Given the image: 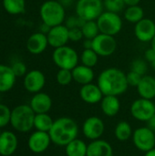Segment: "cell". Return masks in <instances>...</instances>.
<instances>
[{
    "mask_svg": "<svg viewBox=\"0 0 155 156\" xmlns=\"http://www.w3.org/2000/svg\"><path fill=\"white\" fill-rule=\"evenodd\" d=\"M46 78L42 71L34 69L27 72L24 78V87L31 93H37L44 88Z\"/></svg>",
    "mask_w": 155,
    "mask_h": 156,
    "instance_id": "5bb4252c",
    "label": "cell"
},
{
    "mask_svg": "<svg viewBox=\"0 0 155 156\" xmlns=\"http://www.w3.org/2000/svg\"><path fill=\"white\" fill-rule=\"evenodd\" d=\"M102 0H78L76 15L85 21L97 20L103 13Z\"/></svg>",
    "mask_w": 155,
    "mask_h": 156,
    "instance_id": "8992f818",
    "label": "cell"
},
{
    "mask_svg": "<svg viewBox=\"0 0 155 156\" xmlns=\"http://www.w3.org/2000/svg\"><path fill=\"white\" fill-rule=\"evenodd\" d=\"M134 34L141 42H151L155 37V23L150 18H143L135 24Z\"/></svg>",
    "mask_w": 155,
    "mask_h": 156,
    "instance_id": "9a60e30c",
    "label": "cell"
},
{
    "mask_svg": "<svg viewBox=\"0 0 155 156\" xmlns=\"http://www.w3.org/2000/svg\"><path fill=\"white\" fill-rule=\"evenodd\" d=\"M10 119H11L10 109L6 105L0 103V128H3L6 126L8 123H10Z\"/></svg>",
    "mask_w": 155,
    "mask_h": 156,
    "instance_id": "e575fe53",
    "label": "cell"
},
{
    "mask_svg": "<svg viewBox=\"0 0 155 156\" xmlns=\"http://www.w3.org/2000/svg\"><path fill=\"white\" fill-rule=\"evenodd\" d=\"M5 10L10 15H19L25 11L26 0H3Z\"/></svg>",
    "mask_w": 155,
    "mask_h": 156,
    "instance_id": "83f0119b",
    "label": "cell"
},
{
    "mask_svg": "<svg viewBox=\"0 0 155 156\" xmlns=\"http://www.w3.org/2000/svg\"><path fill=\"white\" fill-rule=\"evenodd\" d=\"M137 91L141 98L153 100L155 98V78L150 75H144L142 77L140 83L138 84Z\"/></svg>",
    "mask_w": 155,
    "mask_h": 156,
    "instance_id": "44dd1931",
    "label": "cell"
},
{
    "mask_svg": "<svg viewBox=\"0 0 155 156\" xmlns=\"http://www.w3.org/2000/svg\"><path fill=\"white\" fill-rule=\"evenodd\" d=\"M79 96L84 102L89 104H96L101 101L104 95L98 84L96 85L91 82L86 85H82L79 90Z\"/></svg>",
    "mask_w": 155,
    "mask_h": 156,
    "instance_id": "2e32d148",
    "label": "cell"
},
{
    "mask_svg": "<svg viewBox=\"0 0 155 156\" xmlns=\"http://www.w3.org/2000/svg\"><path fill=\"white\" fill-rule=\"evenodd\" d=\"M97 84L104 96H120L123 94L129 87L126 74L117 68L104 69L99 75Z\"/></svg>",
    "mask_w": 155,
    "mask_h": 156,
    "instance_id": "6da1fadb",
    "label": "cell"
},
{
    "mask_svg": "<svg viewBox=\"0 0 155 156\" xmlns=\"http://www.w3.org/2000/svg\"><path fill=\"white\" fill-rule=\"evenodd\" d=\"M135 147L142 152H148L155 147V133L146 127L136 129L132 133Z\"/></svg>",
    "mask_w": 155,
    "mask_h": 156,
    "instance_id": "ba28073f",
    "label": "cell"
},
{
    "mask_svg": "<svg viewBox=\"0 0 155 156\" xmlns=\"http://www.w3.org/2000/svg\"><path fill=\"white\" fill-rule=\"evenodd\" d=\"M84 48H92V39H86L84 41Z\"/></svg>",
    "mask_w": 155,
    "mask_h": 156,
    "instance_id": "7bdbcfd3",
    "label": "cell"
},
{
    "mask_svg": "<svg viewBox=\"0 0 155 156\" xmlns=\"http://www.w3.org/2000/svg\"><path fill=\"white\" fill-rule=\"evenodd\" d=\"M48 45L57 48L59 47L66 46L69 37V28L65 25H58L50 27L49 31L47 34Z\"/></svg>",
    "mask_w": 155,
    "mask_h": 156,
    "instance_id": "4fadbf2b",
    "label": "cell"
},
{
    "mask_svg": "<svg viewBox=\"0 0 155 156\" xmlns=\"http://www.w3.org/2000/svg\"><path fill=\"white\" fill-rule=\"evenodd\" d=\"M125 5L128 6H132V5H138L141 0H123Z\"/></svg>",
    "mask_w": 155,
    "mask_h": 156,
    "instance_id": "b9f144b4",
    "label": "cell"
},
{
    "mask_svg": "<svg viewBox=\"0 0 155 156\" xmlns=\"http://www.w3.org/2000/svg\"><path fill=\"white\" fill-rule=\"evenodd\" d=\"M144 156H155V147L148 152H145Z\"/></svg>",
    "mask_w": 155,
    "mask_h": 156,
    "instance_id": "ee69618b",
    "label": "cell"
},
{
    "mask_svg": "<svg viewBox=\"0 0 155 156\" xmlns=\"http://www.w3.org/2000/svg\"><path fill=\"white\" fill-rule=\"evenodd\" d=\"M144 58H145L148 62H150V63H152L153 61H154L155 51L152 48H149V49H147V50L145 51V53H144Z\"/></svg>",
    "mask_w": 155,
    "mask_h": 156,
    "instance_id": "ab89813d",
    "label": "cell"
},
{
    "mask_svg": "<svg viewBox=\"0 0 155 156\" xmlns=\"http://www.w3.org/2000/svg\"><path fill=\"white\" fill-rule=\"evenodd\" d=\"M100 108L102 112L108 117L116 116L121 110V102L118 96L106 95L103 96L100 101Z\"/></svg>",
    "mask_w": 155,
    "mask_h": 156,
    "instance_id": "cb8c5ba5",
    "label": "cell"
},
{
    "mask_svg": "<svg viewBox=\"0 0 155 156\" xmlns=\"http://www.w3.org/2000/svg\"><path fill=\"white\" fill-rule=\"evenodd\" d=\"M142 77L143 76L139 75L138 73L133 72V71L131 70L128 74H126L128 85L129 86H132V87H137L138 84L140 83L141 80H142Z\"/></svg>",
    "mask_w": 155,
    "mask_h": 156,
    "instance_id": "74e56055",
    "label": "cell"
},
{
    "mask_svg": "<svg viewBox=\"0 0 155 156\" xmlns=\"http://www.w3.org/2000/svg\"><path fill=\"white\" fill-rule=\"evenodd\" d=\"M54 123L53 119L48 113H37L34 120V127L37 131L48 133Z\"/></svg>",
    "mask_w": 155,
    "mask_h": 156,
    "instance_id": "484cf974",
    "label": "cell"
},
{
    "mask_svg": "<svg viewBox=\"0 0 155 156\" xmlns=\"http://www.w3.org/2000/svg\"><path fill=\"white\" fill-rule=\"evenodd\" d=\"M51 142L48 133L36 131L28 138V148L34 154H42L48 150Z\"/></svg>",
    "mask_w": 155,
    "mask_h": 156,
    "instance_id": "7c38bea8",
    "label": "cell"
},
{
    "mask_svg": "<svg viewBox=\"0 0 155 156\" xmlns=\"http://www.w3.org/2000/svg\"><path fill=\"white\" fill-rule=\"evenodd\" d=\"M103 5L107 11L119 13L123 9L125 3L123 0H104Z\"/></svg>",
    "mask_w": 155,
    "mask_h": 156,
    "instance_id": "d6a6232c",
    "label": "cell"
},
{
    "mask_svg": "<svg viewBox=\"0 0 155 156\" xmlns=\"http://www.w3.org/2000/svg\"><path fill=\"white\" fill-rule=\"evenodd\" d=\"M85 22H86L85 20H83L82 18H80L79 16L76 15V16H71L68 17L67 20H66V25L65 26L69 29H70V28H77V27L78 28H81Z\"/></svg>",
    "mask_w": 155,
    "mask_h": 156,
    "instance_id": "d590c367",
    "label": "cell"
},
{
    "mask_svg": "<svg viewBox=\"0 0 155 156\" xmlns=\"http://www.w3.org/2000/svg\"><path fill=\"white\" fill-rule=\"evenodd\" d=\"M131 70L138 73L141 76H144L148 70V66L146 61L142 58L134 59L131 64Z\"/></svg>",
    "mask_w": 155,
    "mask_h": 156,
    "instance_id": "836d02e7",
    "label": "cell"
},
{
    "mask_svg": "<svg viewBox=\"0 0 155 156\" xmlns=\"http://www.w3.org/2000/svg\"><path fill=\"white\" fill-rule=\"evenodd\" d=\"M40 17L43 23L50 27L62 25L66 18L65 8L58 1L48 0L40 7Z\"/></svg>",
    "mask_w": 155,
    "mask_h": 156,
    "instance_id": "277c9868",
    "label": "cell"
},
{
    "mask_svg": "<svg viewBox=\"0 0 155 156\" xmlns=\"http://www.w3.org/2000/svg\"><path fill=\"white\" fill-rule=\"evenodd\" d=\"M80 59H81L82 65L90 67V68H93L98 63L99 55L92 48H87L82 51Z\"/></svg>",
    "mask_w": 155,
    "mask_h": 156,
    "instance_id": "4dcf8cb0",
    "label": "cell"
},
{
    "mask_svg": "<svg viewBox=\"0 0 155 156\" xmlns=\"http://www.w3.org/2000/svg\"><path fill=\"white\" fill-rule=\"evenodd\" d=\"M105 131V125L103 121L97 117L91 116L85 120L82 125V133L84 136L91 141L100 139Z\"/></svg>",
    "mask_w": 155,
    "mask_h": 156,
    "instance_id": "8fae6325",
    "label": "cell"
},
{
    "mask_svg": "<svg viewBox=\"0 0 155 156\" xmlns=\"http://www.w3.org/2000/svg\"><path fill=\"white\" fill-rule=\"evenodd\" d=\"M151 48L155 51V37L153 38V40L151 41Z\"/></svg>",
    "mask_w": 155,
    "mask_h": 156,
    "instance_id": "f6af8a7d",
    "label": "cell"
},
{
    "mask_svg": "<svg viewBox=\"0 0 155 156\" xmlns=\"http://www.w3.org/2000/svg\"><path fill=\"white\" fill-rule=\"evenodd\" d=\"M100 32L102 34L115 36L122 28V20L118 13L110 11L103 12L96 20Z\"/></svg>",
    "mask_w": 155,
    "mask_h": 156,
    "instance_id": "52a82bcc",
    "label": "cell"
},
{
    "mask_svg": "<svg viewBox=\"0 0 155 156\" xmlns=\"http://www.w3.org/2000/svg\"><path fill=\"white\" fill-rule=\"evenodd\" d=\"M132 126L130 125L129 122L123 121L120 122L114 130V135L117 140L121 142H125L128 141L131 137H132Z\"/></svg>",
    "mask_w": 155,
    "mask_h": 156,
    "instance_id": "4316f807",
    "label": "cell"
},
{
    "mask_svg": "<svg viewBox=\"0 0 155 156\" xmlns=\"http://www.w3.org/2000/svg\"><path fill=\"white\" fill-rule=\"evenodd\" d=\"M16 76L9 66L0 64V92L10 90L16 82Z\"/></svg>",
    "mask_w": 155,
    "mask_h": 156,
    "instance_id": "603a6c76",
    "label": "cell"
},
{
    "mask_svg": "<svg viewBox=\"0 0 155 156\" xmlns=\"http://www.w3.org/2000/svg\"><path fill=\"white\" fill-rule=\"evenodd\" d=\"M146 123H147V127L155 133V114L146 122Z\"/></svg>",
    "mask_w": 155,
    "mask_h": 156,
    "instance_id": "60d3db41",
    "label": "cell"
},
{
    "mask_svg": "<svg viewBox=\"0 0 155 156\" xmlns=\"http://www.w3.org/2000/svg\"><path fill=\"white\" fill-rule=\"evenodd\" d=\"M52 59L59 69L72 70L78 66L79 55L74 48L66 45L55 48L52 54Z\"/></svg>",
    "mask_w": 155,
    "mask_h": 156,
    "instance_id": "5b68a950",
    "label": "cell"
},
{
    "mask_svg": "<svg viewBox=\"0 0 155 156\" xmlns=\"http://www.w3.org/2000/svg\"><path fill=\"white\" fill-rule=\"evenodd\" d=\"M113 150L111 145L104 140H94L87 149V156H112Z\"/></svg>",
    "mask_w": 155,
    "mask_h": 156,
    "instance_id": "ffe728a7",
    "label": "cell"
},
{
    "mask_svg": "<svg viewBox=\"0 0 155 156\" xmlns=\"http://www.w3.org/2000/svg\"><path fill=\"white\" fill-rule=\"evenodd\" d=\"M57 82L61 85V86H67L70 84V82L73 80V76H72V71L69 69H59V70L57 73L56 76Z\"/></svg>",
    "mask_w": 155,
    "mask_h": 156,
    "instance_id": "1f68e13d",
    "label": "cell"
},
{
    "mask_svg": "<svg viewBox=\"0 0 155 156\" xmlns=\"http://www.w3.org/2000/svg\"><path fill=\"white\" fill-rule=\"evenodd\" d=\"M29 105L36 114L48 113L52 107V100L47 93L37 92L32 97Z\"/></svg>",
    "mask_w": 155,
    "mask_h": 156,
    "instance_id": "d6986e66",
    "label": "cell"
},
{
    "mask_svg": "<svg viewBox=\"0 0 155 156\" xmlns=\"http://www.w3.org/2000/svg\"><path fill=\"white\" fill-rule=\"evenodd\" d=\"M73 80L80 85H86L91 83L94 80V71L92 68L84 66V65H78L72 70Z\"/></svg>",
    "mask_w": 155,
    "mask_h": 156,
    "instance_id": "7402d4cb",
    "label": "cell"
},
{
    "mask_svg": "<svg viewBox=\"0 0 155 156\" xmlns=\"http://www.w3.org/2000/svg\"><path fill=\"white\" fill-rule=\"evenodd\" d=\"M1 133H2V132H1V131H0V134H1Z\"/></svg>",
    "mask_w": 155,
    "mask_h": 156,
    "instance_id": "7dc6e473",
    "label": "cell"
},
{
    "mask_svg": "<svg viewBox=\"0 0 155 156\" xmlns=\"http://www.w3.org/2000/svg\"><path fill=\"white\" fill-rule=\"evenodd\" d=\"M81 31L86 39H93L100 33L96 20L86 21L81 27Z\"/></svg>",
    "mask_w": 155,
    "mask_h": 156,
    "instance_id": "f546056e",
    "label": "cell"
},
{
    "mask_svg": "<svg viewBox=\"0 0 155 156\" xmlns=\"http://www.w3.org/2000/svg\"><path fill=\"white\" fill-rule=\"evenodd\" d=\"M36 113L30 105H18L11 111L10 123L12 127L20 133H27L34 127Z\"/></svg>",
    "mask_w": 155,
    "mask_h": 156,
    "instance_id": "3957f363",
    "label": "cell"
},
{
    "mask_svg": "<svg viewBox=\"0 0 155 156\" xmlns=\"http://www.w3.org/2000/svg\"><path fill=\"white\" fill-rule=\"evenodd\" d=\"M48 134L53 144L58 146H66L78 137L79 126L73 119L61 117L54 121Z\"/></svg>",
    "mask_w": 155,
    "mask_h": 156,
    "instance_id": "7a4b0ae2",
    "label": "cell"
},
{
    "mask_svg": "<svg viewBox=\"0 0 155 156\" xmlns=\"http://www.w3.org/2000/svg\"><path fill=\"white\" fill-rule=\"evenodd\" d=\"M48 45V37L42 32L32 34L26 41V49L33 55H38L45 51Z\"/></svg>",
    "mask_w": 155,
    "mask_h": 156,
    "instance_id": "e0dca14e",
    "label": "cell"
},
{
    "mask_svg": "<svg viewBox=\"0 0 155 156\" xmlns=\"http://www.w3.org/2000/svg\"><path fill=\"white\" fill-rule=\"evenodd\" d=\"M151 65H152L153 69H155V60H154V61H153V62L151 63Z\"/></svg>",
    "mask_w": 155,
    "mask_h": 156,
    "instance_id": "bcb514c9",
    "label": "cell"
},
{
    "mask_svg": "<svg viewBox=\"0 0 155 156\" xmlns=\"http://www.w3.org/2000/svg\"><path fill=\"white\" fill-rule=\"evenodd\" d=\"M65 147L67 156H87L88 145L80 139L76 138Z\"/></svg>",
    "mask_w": 155,
    "mask_h": 156,
    "instance_id": "d4e9b609",
    "label": "cell"
},
{
    "mask_svg": "<svg viewBox=\"0 0 155 156\" xmlns=\"http://www.w3.org/2000/svg\"><path fill=\"white\" fill-rule=\"evenodd\" d=\"M124 16L128 22L136 24L139 21H141L143 18H144L143 17L144 16V11L139 5L128 6L127 9L125 10Z\"/></svg>",
    "mask_w": 155,
    "mask_h": 156,
    "instance_id": "f1b7e54d",
    "label": "cell"
},
{
    "mask_svg": "<svg viewBox=\"0 0 155 156\" xmlns=\"http://www.w3.org/2000/svg\"><path fill=\"white\" fill-rule=\"evenodd\" d=\"M130 111L134 119L146 122L155 114V104L152 100L141 98L132 103Z\"/></svg>",
    "mask_w": 155,
    "mask_h": 156,
    "instance_id": "9c48e42d",
    "label": "cell"
},
{
    "mask_svg": "<svg viewBox=\"0 0 155 156\" xmlns=\"http://www.w3.org/2000/svg\"><path fill=\"white\" fill-rule=\"evenodd\" d=\"M18 145L15 133L9 131L2 132L0 134V154L2 156L12 155Z\"/></svg>",
    "mask_w": 155,
    "mask_h": 156,
    "instance_id": "ac0fdd59",
    "label": "cell"
},
{
    "mask_svg": "<svg viewBox=\"0 0 155 156\" xmlns=\"http://www.w3.org/2000/svg\"><path fill=\"white\" fill-rule=\"evenodd\" d=\"M69 40H71V41H74V42L79 41L82 37H84L81 28L77 27V28L69 29Z\"/></svg>",
    "mask_w": 155,
    "mask_h": 156,
    "instance_id": "f35d334b",
    "label": "cell"
},
{
    "mask_svg": "<svg viewBox=\"0 0 155 156\" xmlns=\"http://www.w3.org/2000/svg\"><path fill=\"white\" fill-rule=\"evenodd\" d=\"M11 68L16 77H22L26 74V66L22 61H16L13 63Z\"/></svg>",
    "mask_w": 155,
    "mask_h": 156,
    "instance_id": "8d00e7d4",
    "label": "cell"
},
{
    "mask_svg": "<svg viewBox=\"0 0 155 156\" xmlns=\"http://www.w3.org/2000/svg\"><path fill=\"white\" fill-rule=\"evenodd\" d=\"M117 48V41L113 36L100 33L92 39V49L101 57L112 55Z\"/></svg>",
    "mask_w": 155,
    "mask_h": 156,
    "instance_id": "30bf717a",
    "label": "cell"
}]
</instances>
